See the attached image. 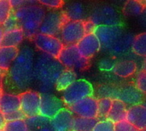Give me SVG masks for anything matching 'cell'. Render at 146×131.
<instances>
[{
	"label": "cell",
	"mask_w": 146,
	"mask_h": 131,
	"mask_svg": "<svg viewBox=\"0 0 146 131\" xmlns=\"http://www.w3.org/2000/svg\"><path fill=\"white\" fill-rule=\"evenodd\" d=\"M18 52L19 49L17 47L0 46V70L8 72Z\"/></svg>",
	"instance_id": "22"
},
{
	"label": "cell",
	"mask_w": 146,
	"mask_h": 131,
	"mask_svg": "<svg viewBox=\"0 0 146 131\" xmlns=\"http://www.w3.org/2000/svg\"><path fill=\"white\" fill-rule=\"evenodd\" d=\"M131 51L138 57H143L144 58L146 57V32L134 36L131 45Z\"/></svg>",
	"instance_id": "29"
},
{
	"label": "cell",
	"mask_w": 146,
	"mask_h": 131,
	"mask_svg": "<svg viewBox=\"0 0 146 131\" xmlns=\"http://www.w3.org/2000/svg\"><path fill=\"white\" fill-rule=\"evenodd\" d=\"M4 34H5V31L2 28V26H0V46L2 45V40H3V37H4Z\"/></svg>",
	"instance_id": "43"
},
{
	"label": "cell",
	"mask_w": 146,
	"mask_h": 131,
	"mask_svg": "<svg viewBox=\"0 0 146 131\" xmlns=\"http://www.w3.org/2000/svg\"><path fill=\"white\" fill-rule=\"evenodd\" d=\"M24 34L21 28H15L13 30L5 32L1 46L5 47H17L23 40Z\"/></svg>",
	"instance_id": "23"
},
{
	"label": "cell",
	"mask_w": 146,
	"mask_h": 131,
	"mask_svg": "<svg viewBox=\"0 0 146 131\" xmlns=\"http://www.w3.org/2000/svg\"><path fill=\"white\" fill-rule=\"evenodd\" d=\"M143 70H146V57H145L144 60H143Z\"/></svg>",
	"instance_id": "44"
},
{
	"label": "cell",
	"mask_w": 146,
	"mask_h": 131,
	"mask_svg": "<svg viewBox=\"0 0 146 131\" xmlns=\"http://www.w3.org/2000/svg\"><path fill=\"white\" fill-rule=\"evenodd\" d=\"M74 117L69 108H64L50 119V122L54 131H71Z\"/></svg>",
	"instance_id": "17"
},
{
	"label": "cell",
	"mask_w": 146,
	"mask_h": 131,
	"mask_svg": "<svg viewBox=\"0 0 146 131\" xmlns=\"http://www.w3.org/2000/svg\"><path fill=\"white\" fill-rule=\"evenodd\" d=\"M96 27L119 26L120 18L117 11L110 5H102L96 8L90 19Z\"/></svg>",
	"instance_id": "9"
},
{
	"label": "cell",
	"mask_w": 146,
	"mask_h": 131,
	"mask_svg": "<svg viewBox=\"0 0 146 131\" xmlns=\"http://www.w3.org/2000/svg\"><path fill=\"white\" fill-rule=\"evenodd\" d=\"M115 124L108 119L98 120L92 131H114Z\"/></svg>",
	"instance_id": "34"
},
{
	"label": "cell",
	"mask_w": 146,
	"mask_h": 131,
	"mask_svg": "<svg viewBox=\"0 0 146 131\" xmlns=\"http://www.w3.org/2000/svg\"><path fill=\"white\" fill-rule=\"evenodd\" d=\"M12 6L9 0H0V26H2L12 13Z\"/></svg>",
	"instance_id": "32"
},
{
	"label": "cell",
	"mask_w": 146,
	"mask_h": 131,
	"mask_svg": "<svg viewBox=\"0 0 146 131\" xmlns=\"http://www.w3.org/2000/svg\"><path fill=\"white\" fill-rule=\"evenodd\" d=\"M2 28L5 32H8V31L13 30L15 28H18L17 22V19L13 13H11V15L6 20V22L2 25Z\"/></svg>",
	"instance_id": "35"
},
{
	"label": "cell",
	"mask_w": 146,
	"mask_h": 131,
	"mask_svg": "<svg viewBox=\"0 0 146 131\" xmlns=\"http://www.w3.org/2000/svg\"><path fill=\"white\" fill-rule=\"evenodd\" d=\"M145 8L146 5L143 2L131 0V1H127L125 3L123 9V12L126 16L137 17V16H141Z\"/></svg>",
	"instance_id": "27"
},
{
	"label": "cell",
	"mask_w": 146,
	"mask_h": 131,
	"mask_svg": "<svg viewBox=\"0 0 146 131\" xmlns=\"http://www.w3.org/2000/svg\"><path fill=\"white\" fill-rule=\"evenodd\" d=\"M7 71L0 70V92H3V85H4V79L5 75L7 74Z\"/></svg>",
	"instance_id": "41"
},
{
	"label": "cell",
	"mask_w": 146,
	"mask_h": 131,
	"mask_svg": "<svg viewBox=\"0 0 146 131\" xmlns=\"http://www.w3.org/2000/svg\"><path fill=\"white\" fill-rule=\"evenodd\" d=\"M5 121L6 122H11V121H17V120H26V117L24 114L22 112V111H17L16 112L8 114L5 116Z\"/></svg>",
	"instance_id": "38"
},
{
	"label": "cell",
	"mask_w": 146,
	"mask_h": 131,
	"mask_svg": "<svg viewBox=\"0 0 146 131\" xmlns=\"http://www.w3.org/2000/svg\"><path fill=\"white\" fill-rule=\"evenodd\" d=\"M124 32L120 26H98L94 34L99 39L102 49L108 52Z\"/></svg>",
	"instance_id": "13"
},
{
	"label": "cell",
	"mask_w": 146,
	"mask_h": 131,
	"mask_svg": "<svg viewBox=\"0 0 146 131\" xmlns=\"http://www.w3.org/2000/svg\"><path fill=\"white\" fill-rule=\"evenodd\" d=\"M66 21L68 20L63 11H50L46 14L40 27L39 33L51 36L59 34L60 30Z\"/></svg>",
	"instance_id": "11"
},
{
	"label": "cell",
	"mask_w": 146,
	"mask_h": 131,
	"mask_svg": "<svg viewBox=\"0 0 146 131\" xmlns=\"http://www.w3.org/2000/svg\"><path fill=\"white\" fill-rule=\"evenodd\" d=\"M76 45L79 54L88 60L93 57L102 49L100 41L95 34H85Z\"/></svg>",
	"instance_id": "16"
},
{
	"label": "cell",
	"mask_w": 146,
	"mask_h": 131,
	"mask_svg": "<svg viewBox=\"0 0 146 131\" xmlns=\"http://www.w3.org/2000/svg\"><path fill=\"white\" fill-rule=\"evenodd\" d=\"M39 3L41 5L52 8V9H58L62 7L64 5V2L59 1V0H40V1H39Z\"/></svg>",
	"instance_id": "37"
},
{
	"label": "cell",
	"mask_w": 146,
	"mask_h": 131,
	"mask_svg": "<svg viewBox=\"0 0 146 131\" xmlns=\"http://www.w3.org/2000/svg\"><path fill=\"white\" fill-rule=\"evenodd\" d=\"M2 94H3V92H0V98H1Z\"/></svg>",
	"instance_id": "45"
},
{
	"label": "cell",
	"mask_w": 146,
	"mask_h": 131,
	"mask_svg": "<svg viewBox=\"0 0 146 131\" xmlns=\"http://www.w3.org/2000/svg\"><path fill=\"white\" fill-rule=\"evenodd\" d=\"M63 12L68 21H84L86 15L85 8L81 3L70 4Z\"/></svg>",
	"instance_id": "24"
},
{
	"label": "cell",
	"mask_w": 146,
	"mask_h": 131,
	"mask_svg": "<svg viewBox=\"0 0 146 131\" xmlns=\"http://www.w3.org/2000/svg\"><path fill=\"white\" fill-rule=\"evenodd\" d=\"M114 63L115 62L110 58H106V59H103L102 62H101V68L102 70H112L113 66H114Z\"/></svg>",
	"instance_id": "39"
},
{
	"label": "cell",
	"mask_w": 146,
	"mask_h": 131,
	"mask_svg": "<svg viewBox=\"0 0 146 131\" xmlns=\"http://www.w3.org/2000/svg\"><path fill=\"white\" fill-rule=\"evenodd\" d=\"M97 122L98 119H90L74 117L71 131H92Z\"/></svg>",
	"instance_id": "28"
},
{
	"label": "cell",
	"mask_w": 146,
	"mask_h": 131,
	"mask_svg": "<svg viewBox=\"0 0 146 131\" xmlns=\"http://www.w3.org/2000/svg\"><path fill=\"white\" fill-rule=\"evenodd\" d=\"M20 96L14 93H3L0 98V111L5 116L20 111Z\"/></svg>",
	"instance_id": "19"
},
{
	"label": "cell",
	"mask_w": 146,
	"mask_h": 131,
	"mask_svg": "<svg viewBox=\"0 0 146 131\" xmlns=\"http://www.w3.org/2000/svg\"><path fill=\"white\" fill-rule=\"evenodd\" d=\"M134 86L143 95H146V70H142L137 73L134 80Z\"/></svg>",
	"instance_id": "33"
},
{
	"label": "cell",
	"mask_w": 146,
	"mask_h": 131,
	"mask_svg": "<svg viewBox=\"0 0 146 131\" xmlns=\"http://www.w3.org/2000/svg\"><path fill=\"white\" fill-rule=\"evenodd\" d=\"M35 51L29 45L19 50L18 55L8 70L11 82L19 90L28 89L35 82Z\"/></svg>",
	"instance_id": "1"
},
{
	"label": "cell",
	"mask_w": 146,
	"mask_h": 131,
	"mask_svg": "<svg viewBox=\"0 0 146 131\" xmlns=\"http://www.w3.org/2000/svg\"><path fill=\"white\" fill-rule=\"evenodd\" d=\"M96 29V26L90 20L84 21V30H85V34H94Z\"/></svg>",
	"instance_id": "40"
},
{
	"label": "cell",
	"mask_w": 146,
	"mask_h": 131,
	"mask_svg": "<svg viewBox=\"0 0 146 131\" xmlns=\"http://www.w3.org/2000/svg\"><path fill=\"white\" fill-rule=\"evenodd\" d=\"M112 70L117 76L120 78H128L137 73V65L133 60L121 59L115 62Z\"/></svg>",
	"instance_id": "18"
},
{
	"label": "cell",
	"mask_w": 146,
	"mask_h": 131,
	"mask_svg": "<svg viewBox=\"0 0 146 131\" xmlns=\"http://www.w3.org/2000/svg\"><path fill=\"white\" fill-rule=\"evenodd\" d=\"M114 131H138L132 124L127 120H124L118 123H115Z\"/></svg>",
	"instance_id": "36"
},
{
	"label": "cell",
	"mask_w": 146,
	"mask_h": 131,
	"mask_svg": "<svg viewBox=\"0 0 146 131\" xmlns=\"http://www.w3.org/2000/svg\"><path fill=\"white\" fill-rule=\"evenodd\" d=\"M40 117H43L47 119H52L61 110L65 108L63 100L51 93H42L40 94Z\"/></svg>",
	"instance_id": "14"
},
{
	"label": "cell",
	"mask_w": 146,
	"mask_h": 131,
	"mask_svg": "<svg viewBox=\"0 0 146 131\" xmlns=\"http://www.w3.org/2000/svg\"><path fill=\"white\" fill-rule=\"evenodd\" d=\"M97 95L101 98L120 100L129 107L138 105L143 100V95L137 89L134 84H126L121 87L101 86L97 89Z\"/></svg>",
	"instance_id": "4"
},
{
	"label": "cell",
	"mask_w": 146,
	"mask_h": 131,
	"mask_svg": "<svg viewBox=\"0 0 146 131\" xmlns=\"http://www.w3.org/2000/svg\"><path fill=\"white\" fill-rule=\"evenodd\" d=\"M90 96H94L93 86L88 81L79 79L63 91L62 100L64 105L69 108L75 103Z\"/></svg>",
	"instance_id": "5"
},
{
	"label": "cell",
	"mask_w": 146,
	"mask_h": 131,
	"mask_svg": "<svg viewBox=\"0 0 146 131\" xmlns=\"http://www.w3.org/2000/svg\"><path fill=\"white\" fill-rule=\"evenodd\" d=\"M29 131H54L50 119L45 118L40 116H37L26 119Z\"/></svg>",
	"instance_id": "25"
},
{
	"label": "cell",
	"mask_w": 146,
	"mask_h": 131,
	"mask_svg": "<svg viewBox=\"0 0 146 131\" xmlns=\"http://www.w3.org/2000/svg\"><path fill=\"white\" fill-rule=\"evenodd\" d=\"M0 131H3V130H0Z\"/></svg>",
	"instance_id": "46"
},
{
	"label": "cell",
	"mask_w": 146,
	"mask_h": 131,
	"mask_svg": "<svg viewBox=\"0 0 146 131\" xmlns=\"http://www.w3.org/2000/svg\"><path fill=\"white\" fill-rule=\"evenodd\" d=\"M85 34L84 21H66L59 33L64 45H76Z\"/></svg>",
	"instance_id": "7"
},
{
	"label": "cell",
	"mask_w": 146,
	"mask_h": 131,
	"mask_svg": "<svg viewBox=\"0 0 146 131\" xmlns=\"http://www.w3.org/2000/svg\"><path fill=\"white\" fill-rule=\"evenodd\" d=\"M113 99L108 98H100L98 99V118L106 119L111 109Z\"/></svg>",
	"instance_id": "30"
},
{
	"label": "cell",
	"mask_w": 146,
	"mask_h": 131,
	"mask_svg": "<svg viewBox=\"0 0 146 131\" xmlns=\"http://www.w3.org/2000/svg\"><path fill=\"white\" fill-rule=\"evenodd\" d=\"M13 14L18 28L24 34V37L32 39L39 33L40 27L46 16V11L42 6L32 4L16 9Z\"/></svg>",
	"instance_id": "3"
},
{
	"label": "cell",
	"mask_w": 146,
	"mask_h": 131,
	"mask_svg": "<svg viewBox=\"0 0 146 131\" xmlns=\"http://www.w3.org/2000/svg\"><path fill=\"white\" fill-rule=\"evenodd\" d=\"M21 108L20 110L27 118L40 116V93L36 91L27 90L19 94Z\"/></svg>",
	"instance_id": "10"
},
{
	"label": "cell",
	"mask_w": 146,
	"mask_h": 131,
	"mask_svg": "<svg viewBox=\"0 0 146 131\" xmlns=\"http://www.w3.org/2000/svg\"><path fill=\"white\" fill-rule=\"evenodd\" d=\"M133 39H134L133 34H131V33L124 32L122 35L119 38V39L110 48L108 52L115 57L121 56L127 53L130 50H131Z\"/></svg>",
	"instance_id": "20"
},
{
	"label": "cell",
	"mask_w": 146,
	"mask_h": 131,
	"mask_svg": "<svg viewBox=\"0 0 146 131\" xmlns=\"http://www.w3.org/2000/svg\"><path fill=\"white\" fill-rule=\"evenodd\" d=\"M73 115L90 119H98V99L95 96L85 98L69 107Z\"/></svg>",
	"instance_id": "12"
},
{
	"label": "cell",
	"mask_w": 146,
	"mask_h": 131,
	"mask_svg": "<svg viewBox=\"0 0 146 131\" xmlns=\"http://www.w3.org/2000/svg\"><path fill=\"white\" fill-rule=\"evenodd\" d=\"M3 131H29L26 120L6 122Z\"/></svg>",
	"instance_id": "31"
},
{
	"label": "cell",
	"mask_w": 146,
	"mask_h": 131,
	"mask_svg": "<svg viewBox=\"0 0 146 131\" xmlns=\"http://www.w3.org/2000/svg\"><path fill=\"white\" fill-rule=\"evenodd\" d=\"M35 45V46L46 55H49L52 57L58 58L62 49L64 48V45L60 39L56 36H51L38 33L31 39Z\"/></svg>",
	"instance_id": "8"
},
{
	"label": "cell",
	"mask_w": 146,
	"mask_h": 131,
	"mask_svg": "<svg viewBox=\"0 0 146 131\" xmlns=\"http://www.w3.org/2000/svg\"><path fill=\"white\" fill-rule=\"evenodd\" d=\"M126 120L138 131H146V99L138 105L128 107Z\"/></svg>",
	"instance_id": "15"
},
{
	"label": "cell",
	"mask_w": 146,
	"mask_h": 131,
	"mask_svg": "<svg viewBox=\"0 0 146 131\" xmlns=\"http://www.w3.org/2000/svg\"><path fill=\"white\" fill-rule=\"evenodd\" d=\"M64 70V66L55 57L40 53L35 58L34 80L39 84L42 93H50L55 88L56 82Z\"/></svg>",
	"instance_id": "2"
},
{
	"label": "cell",
	"mask_w": 146,
	"mask_h": 131,
	"mask_svg": "<svg viewBox=\"0 0 146 131\" xmlns=\"http://www.w3.org/2000/svg\"><path fill=\"white\" fill-rule=\"evenodd\" d=\"M127 110L128 106L125 103L118 99H113L111 109L106 119L109 120L114 124L126 120Z\"/></svg>",
	"instance_id": "21"
},
{
	"label": "cell",
	"mask_w": 146,
	"mask_h": 131,
	"mask_svg": "<svg viewBox=\"0 0 146 131\" xmlns=\"http://www.w3.org/2000/svg\"><path fill=\"white\" fill-rule=\"evenodd\" d=\"M57 59L64 68L70 70H83L90 64V60L79 54L77 45H64Z\"/></svg>",
	"instance_id": "6"
},
{
	"label": "cell",
	"mask_w": 146,
	"mask_h": 131,
	"mask_svg": "<svg viewBox=\"0 0 146 131\" xmlns=\"http://www.w3.org/2000/svg\"><path fill=\"white\" fill-rule=\"evenodd\" d=\"M5 122H6V121H5V115L1 111H0V130H3Z\"/></svg>",
	"instance_id": "42"
},
{
	"label": "cell",
	"mask_w": 146,
	"mask_h": 131,
	"mask_svg": "<svg viewBox=\"0 0 146 131\" xmlns=\"http://www.w3.org/2000/svg\"><path fill=\"white\" fill-rule=\"evenodd\" d=\"M77 80V74L74 70H64L56 82L55 89L58 91H64Z\"/></svg>",
	"instance_id": "26"
}]
</instances>
